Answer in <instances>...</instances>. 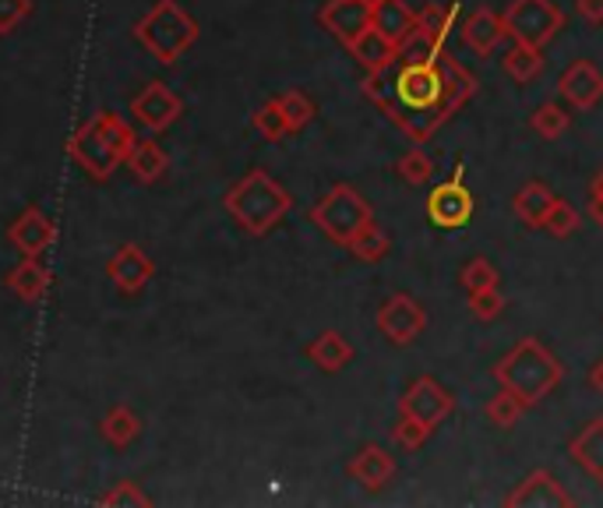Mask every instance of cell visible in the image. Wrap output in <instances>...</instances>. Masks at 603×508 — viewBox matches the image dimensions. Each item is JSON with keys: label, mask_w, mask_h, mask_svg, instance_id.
Here are the masks:
<instances>
[{"label": "cell", "mask_w": 603, "mask_h": 508, "mask_svg": "<svg viewBox=\"0 0 603 508\" xmlns=\"http://www.w3.org/2000/svg\"><path fill=\"white\" fill-rule=\"evenodd\" d=\"M374 321H378V332L392 347H413L427 329V311L409 293H392Z\"/></svg>", "instance_id": "9"}, {"label": "cell", "mask_w": 603, "mask_h": 508, "mask_svg": "<svg viewBox=\"0 0 603 508\" xmlns=\"http://www.w3.org/2000/svg\"><path fill=\"white\" fill-rule=\"evenodd\" d=\"M575 11L586 18L590 26H603V0H575Z\"/></svg>", "instance_id": "42"}, {"label": "cell", "mask_w": 603, "mask_h": 508, "mask_svg": "<svg viewBox=\"0 0 603 508\" xmlns=\"http://www.w3.org/2000/svg\"><path fill=\"white\" fill-rule=\"evenodd\" d=\"M557 96L579 113L593 110L603 99V71L593 64V60H572L557 78Z\"/></svg>", "instance_id": "12"}, {"label": "cell", "mask_w": 603, "mask_h": 508, "mask_svg": "<svg viewBox=\"0 0 603 508\" xmlns=\"http://www.w3.org/2000/svg\"><path fill=\"white\" fill-rule=\"evenodd\" d=\"M99 505H110V508H138V505H152V498L141 491L135 480H120L113 484L107 495H99Z\"/></svg>", "instance_id": "38"}, {"label": "cell", "mask_w": 603, "mask_h": 508, "mask_svg": "<svg viewBox=\"0 0 603 508\" xmlns=\"http://www.w3.org/2000/svg\"><path fill=\"white\" fill-rule=\"evenodd\" d=\"M459 282H463V290H466V293L497 287V269L491 266L487 258H469L466 266H463V272H459Z\"/></svg>", "instance_id": "36"}, {"label": "cell", "mask_w": 603, "mask_h": 508, "mask_svg": "<svg viewBox=\"0 0 603 508\" xmlns=\"http://www.w3.org/2000/svg\"><path fill=\"white\" fill-rule=\"evenodd\" d=\"M349 53L360 60V68L367 71V74H385V71H392L395 68V60H399V43H392L388 36H382L378 29H367L357 43L349 47Z\"/></svg>", "instance_id": "20"}, {"label": "cell", "mask_w": 603, "mask_h": 508, "mask_svg": "<svg viewBox=\"0 0 603 508\" xmlns=\"http://www.w3.org/2000/svg\"><path fill=\"white\" fill-rule=\"evenodd\" d=\"M554 198H557V195H554L547 185H540V180H530V185L512 198V212L523 219L530 230H544V219H547V212H551V206H554Z\"/></svg>", "instance_id": "25"}, {"label": "cell", "mask_w": 603, "mask_h": 508, "mask_svg": "<svg viewBox=\"0 0 603 508\" xmlns=\"http://www.w3.org/2000/svg\"><path fill=\"white\" fill-rule=\"evenodd\" d=\"M135 39L159 64H177V60L198 43V22L177 0H156V4L145 11V18H138Z\"/></svg>", "instance_id": "5"}, {"label": "cell", "mask_w": 603, "mask_h": 508, "mask_svg": "<svg viewBox=\"0 0 603 508\" xmlns=\"http://www.w3.org/2000/svg\"><path fill=\"white\" fill-rule=\"evenodd\" d=\"M304 353H307V360L315 363L318 371H325V375H339L346 363L357 357V353H353V342H349L343 332H336V329H328V332L310 339Z\"/></svg>", "instance_id": "18"}, {"label": "cell", "mask_w": 603, "mask_h": 508, "mask_svg": "<svg viewBox=\"0 0 603 508\" xmlns=\"http://www.w3.org/2000/svg\"><path fill=\"white\" fill-rule=\"evenodd\" d=\"M135 141H138V135L128 120L113 110H99L68 138V159L86 177L110 180L123 162H128V152L135 149Z\"/></svg>", "instance_id": "2"}, {"label": "cell", "mask_w": 603, "mask_h": 508, "mask_svg": "<svg viewBox=\"0 0 603 508\" xmlns=\"http://www.w3.org/2000/svg\"><path fill=\"white\" fill-rule=\"evenodd\" d=\"M399 414H403V417H417L424 428L434 431V428H442V424L455 414V396L445 389L438 378L421 375V378L403 392Z\"/></svg>", "instance_id": "8"}, {"label": "cell", "mask_w": 603, "mask_h": 508, "mask_svg": "<svg viewBox=\"0 0 603 508\" xmlns=\"http://www.w3.org/2000/svg\"><path fill=\"white\" fill-rule=\"evenodd\" d=\"M530 124H533V131L540 135V138H547V141H554V138H561L569 131V124H572V117L561 110L557 103H544V107H536V113L530 117Z\"/></svg>", "instance_id": "32"}, {"label": "cell", "mask_w": 603, "mask_h": 508, "mask_svg": "<svg viewBox=\"0 0 603 508\" xmlns=\"http://www.w3.org/2000/svg\"><path fill=\"white\" fill-rule=\"evenodd\" d=\"M370 26L382 36H388L392 43L406 39L413 29H417V11L406 8L403 0H374L370 4Z\"/></svg>", "instance_id": "24"}, {"label": "cell", "mask_w": 603, "mask_h": 508, "mask_svg": "<svg viewBox=\"0 0 603 508\" xmlns=\"http://www.w3.org/2000/svg\"><path fill=\"white\" fill-rule=\"evenodd\" d=\"M579 222H582V219H579L572 201L554 198V206H551V212H547V219H544V230H547L551 237H557V240H565V237H572V233L579 230Z\"/></svg>", "instance_id": "35"}, {"label": "cell", "mask_w": 603, "mask_h": 508, "mask_svg": "<svg viewBox=\"0 0 603 508\" xmlns=\"http://www.w3.org/2000/svg\"><path fill=\"white\" fill-rule=\"evenodd\" d=\"M32 14V0H0V36H11Z\"/></svg>", "instance_id": "40"}, {"label": "cell", "mask_w": 603, "mask_h": 508, "mask_svg": "<svg viewBox=\"0 0 603 508\" xmlns=\"http://www.w3.org/2000/svg\"><path fill=\"white\" fill-rule=\"evenodd\" d=\"M590 216L593 222L603 230V170L593 177V185H590Z\"/></svg>", "instance_id": "41"}, {"label": "cell", "mask_w": 603, "mask_h": 508, "mask_svg": "<svg viewBox=\"0 0 603 508\" xmlns=\"http://www.w3.org/2000/svg\"><path fill=\"white\" fill-rule=\"evenodd\" d=\"M107 276H110V282L120 293L135 297V293H141L152 282L156 261L145 255L138 243H120V248L113 251V258L107 261Z\"/></svg>", "instance_id": "13"}, {"label": "cell", "mask_w": 603, "mask_h": 508, "mask_svg": "<svg viewBox=\"0 0 603 508\" xmlns=\"http://www.w3.org/2000/svg\"><path fill=\"white\" fill-rule=\"evenodd\" d=\"M8 240H11V248L22 255V258H39L47 248H53L57 222L47 219L39 206H29V209L8 227Z\"/></svg>", "instance_id": "15"}, {"label": "cell", "mask_w": 603, "mask_h": 508, "mask_svg": "<svg viewBox=\"0 0 603 508\" xmlns=\"http://www.w3.org/2000/svg\"><path fill=\"white\" fill-rule=\"evenodd\" d=\"M123 167L131 170V177L138 180V185H156V180H162L166 170H170V156L162 152V146L156 138H138Z\"/></svg>", "instance_id": "23"}, {"label": "cell", "mask_w": 603, "mask_h": 508, "mask_svg": "<svg viewBox=\"0 0 603 508\" xmlns=\"http://www.w3.org/2000/svg\"><path fill=\"white\" fill-rule=\"evenodd\" d=\"M318 22L349 50L370 29V4L367 0H328L318 11Z\"/></svg>", "instance_id": "14"}, {"label": "cell", "mask_w": 603, "mask_h": 508, "mask_svg": "<svg viewBox=\"0 0 603 508\" xmlns=\"http://www.w3.org/2000/svg\"><path fill=\"white\" fill-rule=\"evenodd\" d=\"M251 124L265 141H279V138L289 135V124H286V117L279 110V99H268L265 107H258L255 117H251Z\"/></svg>", "instance_id": "34"}, {"label": "cell", "mask_w": 603, "mask_h": 508, "mask_svg": "<svg viewBox=\"0 0 603 508\" xmlns=\"http://www.w3.org/2000/svg\"><path fill=\"white\" fill-rule=\"evenodd\" d=\"M590 389L603 399V360H596L590 368Z\"/></svg>", "instance_id": "43"}, {"label": "cell", "mask_w": 603, "mask_h": 508, "mask_svg": "<svg viewBox=\"0 0 603 508\" xmlns=\"http://www.w3.org/2000/svg\"><path fill=\"white\" fill-rule=\"evenodd\" d=\"M307 219L315 222V227L332 240L339 243V248H349V240L357 237L367 222L374 219V209L370 201L349 185H336L328 188V195H322V201H315L307 212Z\"/></svg>", "instance_id": "6"}, {"label": "cell", "mask_w": 603, "mask_h": 508, "mask_svg": "<svg viewBox=\"0 0 603 508\" xmlns=\"http://www.w3.org/2000/svg\"><path fill=\"white\" fill-rule=\"evenodd\" d=\"M360 89L409 141L424 146L427 138H434V131H442L469 103L481 81L448 50H442L438 60L399 64L392 86H385V74H367Z\"/></svg>", "instance_id": "1"}, {"label": "cell", "mask_w": 603, "mask_h": 508, "mask_svg": "<svg viewBox=\"0 0 603 508\" xmlns=\"http://www.w3.org/2000/svg\"><path fill=\"white\" fill-rule=\"evenodd\" d=\"M502 68H505V74L515 81V86H526V81H533L540 71H544V50L533 47V43H518V39H512V47L502 57Z\"/></svg>", "instance_id": "26"}, {"label": "cell", "mask_w": 603, "mask_h": 508, "mask_svg": "<svg viewBox=\"0 0 603 508\" xmlns=\"http://www.w3.org/2000/svg\"><path fill=\"white\" fill-rule=\"evenodd\" d=\"M279 99V110H283V117H286V124H289V135H297V131H304L310 120H315V99H310L307 92H300V89H289V92H283V96H276Z\"/></svg>", "instance_id": "30"}, {"label": "cell", "mask_w": 603, "mask_h": 508, "mask_svg": "<svg viewBox=\"0 0 603 508\" xmlns=\"http://www.w3.org/2000/svg\"><path fill=\"white\" fill-rule=\"evenodd\" d=\"M569 456L579 462L596 484H603V417L590 420L572 441H569Z\"/></svg>", "instance_id": "22"}, {"label": "cell", "mask_w": 603, "mask_h": 508, "mask_svg": "<svg viewBox=\"0 0 603 508\" xmlns=\"http://www.w3.org/2000/svg\"><path fill=\"white\" fill-rule=\"evenodd\" d=\"M445 47L434 39L421 22H417V29H413L406 39H399V60L395 64H424V60H438V53H442Z\"/></svg>", "instance_id": "29"}, {"label": "cell", "mask_w": 603, "mask_h": 508, "mask_svg": "<svg viewBox=\"0 0 603 508\" xmlns=\"http://www.w3.org/2000/svg\"><path fill=\"white\" fill-rule=\"evenodd\" d=\"M223 206L234 216V222L244 233L265 237L279 227L289 209H294V198H289V191L273 173L255 167V170H247L230 191H226Z\"/></svg>", "instance_id": "4"}, {"label": "cell", "mask_w": 603, "mask_h": 508, "mask_svg": "<svg viewBox=\"0 0 603 508\" xmlns=\"http://www.w3.org/2000/svg\"><path fill=\"white\" fill-rule=\"evenodd\" d=\"M459 36H463V43H466L476 57H491V53L508 39L505 14H497V11H491V8H476V11L466 18V22H463Z\"/></svg>", "instance_id": "16"}, {"label": "cell", "mask_w": 603, "mask_h": 508, "mask_svg": "<svg viewBox=\"0 0 603 508\" xmlns=\"http://www.w3.org/2000/svg\"><path fill=\"white\" fill-rule=\"evenodd\" d=\"M427 435H431V428H424L417 417H403V414H399V420H395V428H392V441L399 445V449H406V452H417L421 445L427 441Z\"/></svg>", "instance_id": "39"}, {"label": "cell", "mask_w": 603, "mask_h": 508, "mask_svg": "<svg viewBox=\"0 0 603 508\" xmlns=\"http://www.w3.org/2000/svg\"><path fill=\"white\" fill-rule=\"evenodd\" d=\"M466 303H469V315H473L476 321H494L497 315L505 311V293L497 290V287H487V290H473Z\"/></svg>", "instance_id": "37"}, {"label": "cell", "mask_w": 603, "mask_h": 508, "mask_svg": "<svg viewBox=\"0 0 603 508\" xmlns=\"http://www.w3.org/2000/svg\"><path fill=\"white\" fill-rule=\"evenodd\" d=\"M346 474L357 484H364L367 491H382L395 477V459L382 445H364V449L346 462Z\"/></svg>", "instance_id": "17"}, {"label": "cell", "mask_w": 603, "mask_h": 508, "mask_svg": "<svg viewBox=\"0 0 603 508\" xmlns=\"http://www.w3.org/2000/svg\"><path fill=\"white\" fill-rule=\"evenodd\" d=\"M395 173H399L406 185L421 188L434 177V162H431V156L424 149H409L406 156H399V162H395Z\"/></svg>", "instance_id": "33"}, {"label": "cell", "mask_w": 603, "mask_h": 508, "mask_svg": "<svg viewBox=\"0 0 603 508\" xmlns=\"http://www.w3.org/2000/svg\"><path fill=\"white\" fill-rule=\"evenodd\" d=\"M353 258H360V261H367V266H374V261H382V258H388V251H392V237L378 227V219H370L367 227L349 240V248H346Z\"/></svg>", "instance_id": "28"}, {"label": "cell", "mask_w": 603, "mask_h": 508, "mask_svg": "<svg viewBox=\"0 0 603 508\" xmlns=\"http://www.w3.org/2000/svg\"><path fill=\"white\" fill-rule=\"evenodd\" d=\"M473 209H476V201H473L469 188L455 177L448 185H438L427 195V219L442 230H463L473 219Z\"/></svg>", "instance_id": "11"}, {"label": "cell", "mask_w": 603, "mask_h": 508, "mask_svg": "<svg viewBox=\"0 0 603 508\" xmlns=\"http://www.w3.org/2000/svg\"><path fill=\"white\" fill-rule=\"evenodd\" d=\"M4 287L22 300V303H39L50 290V272L39 258H22L18 266L4 276Z\"/></svg>", "instance_id": "21"}, {"label": "cell", "mask_w": 603, "mask_h": 508, "mask_svg": "<svg viewBox=\"0 0 603 508\" xmlns=\"http://www.w3.org/2000/svg\"><path fill=\"white\" fill-rule=\"evenodd\" d=\"M494 378L502 389L523 399V406L530 410V406L544 402L557 389L561 378H565V368H561V360L544 339L526 336L494 363Z\"/></svg>", "instance_id": "3"}, {"label": "cell", "mask_w": 603, "mask_h": 508, "mask_svg": "<svg viewBox=\"0 0 603 508\" xmlns=\"http://www.w3.org/2000/svg\"><path fill=\"white\" fill-rule=\"evenodd\" d=\"M505 505H561V508H569V505H572V495H569L565 487H561L547 470H533V474L505 498Z\"/></svg>", "instance_id": "19"}, {"label": "cell", "mask_w": 603, "mask_h": 508, "mask_svg": "<svg viewBox=\"0 0 603 508\" xmlns=\"http://www.w3.org/2000/svg\"><path fill=\"white\" fill-rule=\"evenodd\" d=\"M184 113V99L166 86V81H149L135 99H131V117H138L141 128H149L152 135L174 128Z\"/></svg>", "instance_id": "10"}, {"label": "cell", "mask_w": 603, "mask_h": 508, "mask_svg": "<svg viewBox=\"0 0 603 508\" xmlns=\"http://www.w3.org/2000/svg\"><path fill=\"white\" fill-rule=\"evenodd\" d=\"M505 29H508V39L544 50L551 47V39L565 29V11H561L554 0H512L505 8Z\"/></svg>", "instance_id": "7"}, {"label": "cell", "mask_w": 603, "mask_h": 508, "mask_svg": "<svg viewBox=\"0 0 603 508\" xmlns=\"http://www.w3.org/2000/svg\"><path fill=\"white\" fill-rule=\"evenodd\" d=\"M523 414H526L523 399L512 396L508 389L494 392V396H491V402H487V420L494 424V428H502V431H512L515 424L523 420Z\"/></svg>", "instance_id": "31"}, {"label": "cell", "mask_w": 603, "mask_h": 508, "mask_svg": "<svg viewBox=\"0 0 603 508\" xmlns=\"http://www.w3.org/2000/svg\"><path fill=\"white\" fill-rule=\"evenodd\" d=\"M99 435L107 445H113V449H128V445L141 435V420L138 414L131 410V406H113V410L102 417L99 424Z\"/></svg>", "instance_id": "27"}]
</instances>
